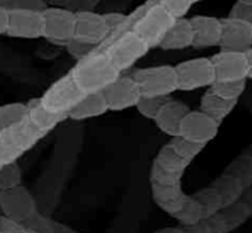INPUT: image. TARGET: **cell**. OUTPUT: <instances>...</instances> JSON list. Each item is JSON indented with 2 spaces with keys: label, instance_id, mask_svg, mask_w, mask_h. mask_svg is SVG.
<instances>
[{
  "label": "cell",
  "instance_id": "1",
  "mask_svg": "<svg viewBox=\"0 0 252 233\" xmlns=\"http://www.w3.org/2000/svg\"><path fill=\"white\" fill-rule=\"evenodd\" d=\"M69 73L84 95L103 93L121 77L120 70L101 50H96L87 58L77 62Z\"/></svg>",
  "mask_w": 252,
  "mask_h": 233
},
{
  "label": "cell",
  "instance_id": "2",
  "mask_svg": "<svg viewBox=\"0 0 252 233\" xmlns=\"http://www.w3.org/2000/svg\"><path fill=\"white\" fill-rule=\"evenodd\" d=\"M131 31L146 42L150 50L159 47L173 24L176 23L159 0L146 1L132 13Z\"/></svg>",
  "mask_w": 252,
  "mask_h": 233
},
{
  "label": "cell",
  "instance_id": "3",
  "mask_svg": "<svg viewBox=\"0 0 252 233\" xmlns=\"http://www.w3.org/2000/svg\"><path fill=\"white\" fill-rule=\"evenodd\" d=\"M43 137L28 118L19 125L0 131V166L18 162Z\"/></svg>",
  "mask_w": 252,
  "mask_h": 233
},
{
  "label": "cell",
  "instance_id": "4",
  "mask_svg": "<svg viewBox=\"0 0 252 233\" xmlns=\"http://www.w3.org/2000/svg\"><path fill=\"white\" fill-rule=\"evenodd\" d=\"M131 77L144 98H168L174 91H178V78L174 65L140 68Z\"/></svg>",
  "mask_w": 252,
  "mask_h": 233
},
{
  "label": "cell",
  "instance_id": "5",
  "mask_svg": "<svg viewBox=\"0 0 252 233\" xmlns=\"http://www.w3.org/2000/svg\"><path fill=\"white\" fill-rule=\"evenodd\" d=\"M101 51L108 55L113 64L123 73L130 69L151 50L134 31L127 30L110 41L105 47L101 48Z\"/></svg>",
  "mask_w": 252,
  "mask_h": 233
},
{
  "label": "cell",
  "instance_id": "6",
  "mask_svg": "<svg viewBox=\"0 0 252 233\" xmlns=\"http://www.w3.org/2000/svg\"><path fill=\"white\" fill-rule=\"evenodd\" d=\"M84 94L79 90L71 73L61 77L47 90L40 96L43 106L51 113L62 114L68 116L69 111L73 110L84 98Z\"/></svg>",
  "mask_w": 252,
  "mask_h": 233
},
{
  "label": "cell",
  "instance_id": "7",
  "mask_svg": "<svg viewBox=\"0 0 252 233\" xmlns=\"http://www.w3.org/2000/svg\"><path fill=\"white\" fill-rule=\"evenodd\" d=\"M178 78V90L193 91L210 88L215 83V70L210 57L187 59L174 65Z\"/></svg>",
  "mask_w": 252,
  "mask_h": 233
},
{
  "label": "cell",
  "instance_id": "8",
  "mask_svg": "<svg viewBox=\"0 0 252 233\" xmlns=\"http://www.w3.org/2000/svg\"><path fill=\"white\" fill-rule=\"evenodd\" d=\"M46 41L52 45L64 47L74 40L76 33V13L61 6H47L43 11Z\"/></svg>",
  "mask_w": 252,
  "mask_h": 233
},
{
  "label": "cell",
  "instance_id": "9",
  "mask_svg": "<svg viewBox=\"0 0 252 233\" xmlns=\"http://www.w3.org/2000/svg\"><path fill=\"white\" fill-rule=\"evenodd\" d=\"M0 211L1 216L20 223H25L38 212L35 198L24 185L0 191Z\"/></svg>",
  "mask_w": 252,
  "mask_h": 233
},
{
  "label": "cell",
  "instance_id": "10",
  "mask_svg": "<svg viewBox=\"0 0 252 233\" xmlns=\"http://www.w3.org/2000/svg\"><path fill=\"white\" fill-rule=\"evenodd\" d=\"M8 36L15 38L36 40L45 35L43 11L28 9H9Z\"/></svg>",
  "mask_w": 252,
  "mask_h": 233
},
{
  "label": "cell",
  "instance_id": "11",
  "mask_svg": "<svg viewBox=\"0 0 252 233\" xmlns=\"http://www.w3.org/2000/svg\"><path fill=\"white\" fill-rule=\"evenodd\" d=\"M217 83L242 82L249 79V63L245 53L220 52L210 57Z\"/></svg>",
  "mask_w": 252,
  "mask_h": 233
},
{
  "label": "cell",
  "instance_id": "12",
  "mask_svg": "<svg viewBox=\"0 0 252 233\" xmlns=\"http://www.w3.org/2000/svg\"><path fill=\"white\" fill-rule=\"evenodd\" d=\"M109 111H123L136 108L142 98L141 91L131 75H121L103 91Z\"/></svg>",
  "mask_w": 252,
  "mask_h": 233
},
{
  "label": "cell",
  "instance_id": "13",
  "mask_svg": "<svg viewBox=\"0 0 252 233\" xmlns=\"http://www.w3.org/2000/svg\"><path fill=\"white\" fill-rule=\"evenodd\" d=\"M219 127V123L215 122L200 110H190L182 121L179 136L197 145L207 146L210 141L217 137Z\"/></svg>",
  "mask_w": 252,
  "mask_h": 233
},
{
  "label": "cell",
  "instance_id": "14",
  "mask_svg": "<svg viewBox=\"0 0 252 233\" xmlns=\"http://www.w3.org/2000/svg\"><path fill=\"white\" fill-rule=\"evenodd\" d=\"M221 40L220 51L222 52L246 53L252 48V25L236 20V19H221Z\"/></svg>",
  "mask_w": 252,
  "mask_h": 233
},
{
  "label": "cell",
  "instance_id": "15",
  "mask_svg": "<svg viewBox=\"0 0 252 233\" xmlns=\"http://www.w3.org/2000/svg\"><path fill=\"white\" fill-rule=\"evenodd\" d=\"M76 33L74 40L88 45L100 47L109 36V29L106 26L103 14L94 11H81L76 14Z\"/></svg>",
  "mask_w": 252,
  "mask_h": 233
},
{
  "label": "cell",
  "instance_id": "16",
  "mask_svg": "<svg viewBox=\"0 0 252 233\" xmlns=\"http://www.w3.org/2000/svg\"><path fill=\"white\" fill-rule=\"evenodd\" d=\"M189 21L192 24L194 32L193 47L207 48L220 45L222 32L221 19L215 16L197 15L189 19Z\"/></svg>",
  "mask_w": 252,
  "mask_h": 233
},
{
  "label": "cell",
  "instance_id": "17",
  "mask_svg": "<svg viewBox=\"0 0 252 233\" xmlns=\"http://www.w3.org/2000/svg\"><path fill=\"white\" fill-rule=\"evenodd\" d=\"M190 109L188 105L179 100L169 99L163 108L159 110L158 115L155 118V123L159 131L171 138L179 136L181 125L183 118L189 114Z\"/></svg>",
  "mask_w": 252,
  "mask_h": 233
},
{
  "label": "cell",
  "instance_id": "18",
  "mask_svg": "<svg viewBox=\"0 0 252 233\" xmlns=\"http://www.w3.org/2000/svg\"><path fill=\"white\" fill-rule=\"evenodd\" d=\"M28 105V121L43 136H47L60 123L68 120V116L51 113L43 106L40 98H32L26 103Z\"/></svg>",
  "mask_w": 252,
  "mask_h": 233
},
{
  "label": "cell",
  "instance_id": "19",
  "mask_svg": "<svg viewBox=\"0 0 252 233\" xmlns=\"http://www.w3.org/2000/svg\"><path fill=\"white\" fill-rule=\"evenodd\" d=\"M152 198L162 211L171 215L179 212L187 199V194L182 190V183L172 184V185H157L151 184Z\"/></svg>",
  "mask_w": 252,
  "mask_h": 233
},
{
  "label": "cell",
  "instance_id": "20",
  "mask_svg": "<svg viewBox=\"0 0 252 233\" xmlns=\"http://www.w3.org/2000/svg\"><path fill=\"white\" fill-rule=\"evenodd\" d=\"M194 32L189 19L176 20L158 48L163 51H178L193 46Z\"/></svg>",
  "mask_w": 252,
  "mask_h": 233
},
{
  "label": "cell",
  "instance_id": "21",
  "mask_svg": "<svg viewBox=\"0 0 252 233\" xmlns=\"http://www.w3.org/2000/svg\"><path fill=\"white\" fill-rule=\"evenodd\" d=\"M236 104L237 101L224 100L220 96L215 95L210 89H208L200 99L199 110L207 116H209L215 122L221 125L222 121L232 113Z\"/></svg>",
  "mask_w": 252,
  "mask_h": 233
},
{
  "label": "cell",
  "instance_id": "22",
  "mask_svg": "<svg viewBox=\"0 0 252 233\" xmlns=\"http://www.w3.org/2000/svg\"><path fill=\"white\" fill-rule=\"evenodd\" d=\"M109 111L103 93L86 95L83 100L68 113V118L73 121H84L88 118L98 117Z\"/></svg>",
  "mask_w": 252,
  "mask_h": 233
},
{
  "label": "cell",
  "instance_id": "23",
  "mask_svg": "<svg viewBox=\"0 0 252 233\" xmlns=\"http://www.w3.org/2000/svg\"><path fill=\"white\" fill-rule=\"evenodd\" d=\"M210 186H213L221 198L222 208L241 200L245 193L242 184L227 173H222L219 178L215 179V181H213Z\"/></svg>",
  "mask_w": 252,
  "mask_h": 233
},
{
  "label": "cell",
  "instance_id": "24",
  "mask_svg": "<svg viewBox=\"0 0 252 233\" xmlns=\"http://www.w3.org/2000/svg\"><path fill=\"white\" fill-rule=\"evenodd\" d=\"M155 162H156L159 167L166 169L167 172L178 174V175H184L189 164L192 163V162L187 161L183 157H181V155L171 147L169 143L164 145L163 147L158 150L156 158H155Z\"/></svg>",
  "mask_w": 252,
  "mask_h": 233
},
{
  "label": "cell",
  "instance_id": "25",
  "mask_svg": "<svg viewBox=\"0 0 252 233\" xmlns=\"http://www.w3.org/2000/svg\"><path fill=\"white\" fill-rule=\"evenodd\" d=\"M28 118L25 103H11L0 106V131L19 125Z\"/></svg>",
  "mask_w": 252,
  "mask_h": 233
},
{
  "label": "cell",
  "instance_id": "26",
  "mask_svg": "<svg viewBox=\"0 0 252 233\" xmlns=\"http://www.w3.org/2000/svg\"><path fill=\"white\" fill-rule=\"evenodd\" d=\"M225 173L236 178L246 190L252 186V155L244 153L230 163Z\"/></svg>",
  "mask_w": 252,
  "mask_h": 233
},
{
  "label": "cell",
  "instance_id": "27",
  "mask_svg": "<svg viewBox=\"0 0 252 233\" xmlns=\"http://www.w3.org/2000/svg\"><path fill=\"white\" fill-rule=\"evenodd\" d=\"M193 198L199 203L200 207L203 210L204 220L213 217V216H215L222 210L221 198L213 186L197 191L195 194H193Z\"/></svg>",
  "mask_w": 252,
  "mask_h": 233
},
{
  "label": "cell",
  "instance_id": "28",
  "mask_svg": "<svg viewBox=\"0 0 252 233\" xmlns=\"http://www.w3.org/2000/svg\"><path fill=\"white\" fill-rule=\"evenodd\" d=\"M219 215L224 220V222L226 223L229 231H232L239 227L240 225H242L252 213L250 208L247 207L246 204L240 200L237 203L232 204V205L227 206V207L222 208Z\"/></svg>",
  "mask_w": 252,
  "mask_h": 233
},
{
  "label": "cell",
  "instance_id": "29",
  "mask_svg": "<svg viewBox=\"0 0 252 233\" xmlns=\"http://www.w3.org/2000/svg\"><path fill=\"white\" fill-rule=\"evenodd\" d=\"M173 217L182 226H192L200 222L202 220H204L202 207H200L199 203L193 198V195L187 196L186 201H184L183 206L179 210V212L177 215H174Z\"/></svg>",
  "mask_w": 252,
  "mask_h": 233
},
{
  "label": "cell",
  "instance_id": "30",
  "mask_svg": "<svg viewBox=\"0 0 252 233\" xmlns=\"http://www.w3.org/2000/svg\"><path fill=\"white\" fill-rule=\"evenodd\" d=\"M23 171L18 162L0 167V191L10 190L23 185Z\"/></svg>",
  "mask_w": 252,
  "mask_h": 233
},
{
  "label": "cell",
  "instance_id": "31",
  "mask_svg": "<svg viewBox=\"0 0 252 233\" xmlns=\"http://www.w3.org/2000/svg\"><path fill=\"white\" fill-rule=\"evenodd\" d=\"M246 84L247 81L229 82V83H217L215 82L209 89L215 95L220 96L224 100L237 101L240 96L244 94L245 89H246Z\"/></svg>",
  "mask_w": 252,
  "mask_h": 233
},
{
  "label": "cell",
  "instance_id": "32",
  "mask_svg": "<svg viewBox=\"0 0 252 233\" xmlns=\"http://www.w3.org/2000/svg\"><path fill=\"white\" fill-rule=\"evenodd\" d=\"M168 143L181 157H183L184 159L189 162H192L195 157H198L205 148V146L190 142V141L186 140V138L181 137V136L171 138Z\"/></svg>",
  "mask_w": 252,
  "mask_h": 233
},
{
  "label": "cell",
  "instance_id": "33",
  "mask_svg": "<svg viewBox=\"0 0 252 233\" xmlns=\"http://www.w3.org/2000/svg\"><path fill=\"white\" fill-rule=\"evenodd\" d=\"M168 100L169 98H144L142 96L137 103L136 109L144 117L154 121L158 115L159 110Z\"/></svg>",
  "mask_w": 252,
  "mask_h": 233
},
{
  "label": "cell",
  "instance_id": "34",
  "mask_svg": "<svg viewBox=\"0 0 252 233\" xmlns=\"http://www.w3.org/2000/svg\"><path fill=\"white\" fill-rule=\"evenodd\" d=\"M164 9L174 20L186 19V15L197 1L194 0H159Z\"/></svg>",
  "mask_w": 252,
  "mask_h": 233
},
{
  "label": "cell",
  "instance_id": "35",
  "mask_svg": "<svg viewBox=\"0 0 252 233\" xmlns=\"http://www.w3.org/2000/svg\"><path fill=\"white\" fill-rule=\"evenodd\" d=\"M183 175L171 173L159 167L156 162L154 161L151 167V173H150V180L151 184H157V185H172V184L182 183Z\"/></svg>",
  "mask_w": 252,
  "mask_h": 233
},
{
  "label": "cell",
  "instance_id": "36",
  "mask_svg": "<svg viewBox=\"0 0 252 233\" xmlns=\"http://www.w3.org/2000/svg\"><path fill=\"white\" fill-rule=\"evenodd\" d=\"M25 227L29 231L37 233H55V221L41 212H36L29 221H26Z\"/></svg>",
  "mask_w": 252,
  "mask_h": 233
},
{
  "label": "cell",
  "instance_id": "37",
  "mask_svg": "<svg viewBox=\"0 0 252 233\" xmlns=\"http://www.w3.org/2000/svg\"><path fill=\"white\" fill-rule=\"evenodd\" d=\"M66 50H67V52H68L69 56H72V57H73L77 62H79V60L87 58L89 55H92L93 52H95V51L98 50V47L88 45V43L81 42V41L73 40L66 46Z\"/></svg>",
  "mask_w": 252,
  "mask_h": 233
},
{
  "label": "cell",
  "instance_id": "38",
  "mask_svg": "<svg viewBox=\"0 0 252 233\" xmlns=\"http://www.w3.org/2000/svg\"><path fill=\"white\" fill-rule=\"evenodd\" d=\"M227 18L236 19L252 25V5L247 4L245 0H237L230 9Z\"/></svg>",
  "mask_w": 252,
  "mask_h": 233
},
{
  "label": "cell",
  "instance_id": "39",
  "mask_svg": "<svg viewBox=\"0 0 252 233\" xmlns=\"http://www.w3.org/2000/svg\"><path fill=\"white\" fill-rule=\"evenodd\" d=\"M57 5L61 8H64L67 10H71L73 13H81V11H94V9L98 6L99 1L92 0V1H87V0H81V1H76V0H68V1H56Z\"/></svg>",
  "mask_w": 252,
  "mask_h": 233
},
{
  "label": "cell",
  "instance_id": "40",
  "mask_svg": "<svg viewBox=\"0 0 252 233\" xmlns=\"http://www.w3.org/2000/svg\"><path fill=\"white\" fill-rule=\"evenodd\" d=\"M28 228L24 223L16 222L8 217L0 216V233H28Z\"/></svg>",
  "mask_w": 252,
  "mask_h": 233
},
{
  "label": "cell",
  "instance_id": "41",
  "mask_svg": "<svg viewBox=\"0 0 252 233\" xmlns=\"http://www.w3.org/2000/svg\"><path fill=\"white\" fill-rule=\"evenodd\" d=\"M184 233H210L209 226L207 220H202L200 222L192 226H182Z\"/></svg>",
  "mask_w": 252,
  "mask_h": 233
},
{
  "label": "cell",
  "instance_id": "42",
  "mask_svg": "<svg viewBox=\"0 0 252 233\" xmlns=\"http://www.w3.org/2000/svg\"><path fill=\"white\" fill-rule=\"evenodd\" d=\"M9 29V9L0 3V35H6Z\"/></svg>",
  "mask_w": 252,
  "mask_h": 233
},
{
  "label": "cell",
  "instance_id": "43",
  "mask_svg": "<svg viewBox=\"0 0 252 233\" xmlns=\"http://www.w3.org/2000/svg\"><path fill=\"white\" fill-rule=\"evenodd\" d=\"M55 233H79L73 228L68 227V226L63 225L61 222H56L55 221Z\"/></svg>",
  "mask_w": 252,
  "mask_h": 233
},
{
  "label": "cell",
  "instance_id": "44",
  "mask_svg": "<svg viewBox=\"0 0 252 233\" xmlns=\"http://www.w3.org/2000/svg\"><path fill=\"white\" fill-rule=\"evenodd\" d=\"M241 200L246 204L247 207L250 208V211H251L252 213V186H250V188H247L246 190H245Z\"/></svg>",
  "mask_w": 252,
  "mask_h": 233
},
{
  "label": "cell",
  "instance_id": "45",
  "mask_svg": "<svg viewBox=\"0 0 252 233\" xmlns=\"http://www.w3.org/2000/svg\"><path fill=\"white\" fill-rule=\"evenodd\" d=\"M155 233H184L182 227H164L157 230Z\"/></svg>",
  "mask_w": 252,
  "mask_h": 233
},
{
  "label": "cell",
  "instance_id": "46",
  "mask_svg": "<svg viewBox=\"0 0 252 233\" xmlns=\"http://www.w3.org/2000/svg\"><path fill=\"white\" fill-rule=\"evenodd\" d=\"M245 55H246L247 63H249V79H252V48L247 51Z\"/></svg>",
  "mask_w": 252,
  "mask_h": 233
},
{
  "label": "cell",
  "instance_id": "47",
  "mask_svg": "<svg viewBox=\"0 0 252 233\" xmlns=\"http://www.w3.org/2000/svg\"><path fill=\"white\" fill-rule=\"evenodd\" d=\"M246 153H249V154H251V155H252V146H251V147H250V149L247 150Z\"/></svg>",
  "mask_w": 252,
  "mask_h": 233
},
{
  "label": "cell",
  "instance_id": "48",
  "mask_svg": "<svg viewBox=\"0 0 252 233\" xmlns=\"http://www.w3.org/2000/svg\"><path fill=\"white\" fill-rule=\"evenodd\" d=\"M28 231H29V230H28ZM28 233H37V232H33V231H29Z\"/></svg>",
  "mask_w": 252,
  "mask_h": 233
},
{
  "label": "cell",
  "instance_id": "49",
  "mask_svg": "<svg viewBox=\"0 0 252 233\" xmlns=\"http://www.w3.org/2000/svg\"><path fill=\"white\" fill-rule=\"evenodd\" d=\"M0 167H1V166H0Z\"/></svg>",
  "mask_w": 252,
  "mask_h": 233
}]
</instances>
